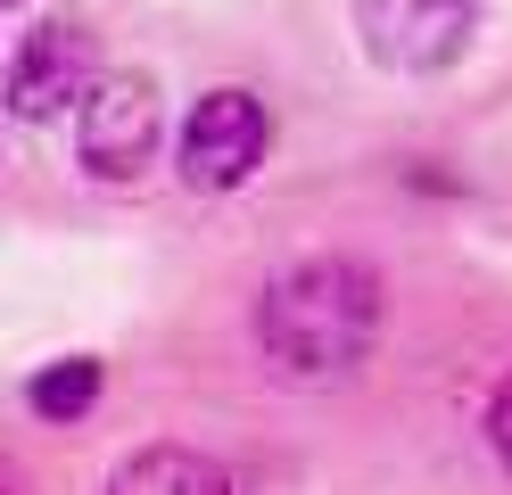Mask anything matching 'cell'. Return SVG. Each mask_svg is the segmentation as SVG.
I'll use <instances>...</instances> for the list:
<instances>
[{"label":"cell","instance_id":"1","mask_svg":"<svg viewBox=\"0 0 512 495\" xmlns=\"http://www.w3.org/2000/svg\"><path fill=\"white\" fill-rule=\"evenodd\" d=\"M256 355L273 380H339L380 330V273L356 256H306L256 289Z\"/></svg>","mask_w":512,"mask_h":495},{"label":"cell","instance_id":"2","mask_svg":"<svg viewBox=\"0 0 512 495\" xmlns=\"http://www.w3.org/2000/svg\"><path fill=\"white\" fill-rule=\"evenodd\" d=\"M157 141H166V108L149 75H100L75 99V157L91 182H141Z\"/></svg>","mask_w":512,"mask_h":495},{"label":"cell","instance_id":"3","mask_svg":"<svg viewBox=\"0 0 512 495\" xmlns=\"http://www.w3.org/2000/svg\"><path fill=\"white\" fill-rule=\"evenodd\" d=\"M273 149V116H265V99L240 91V83H223L207 91L199 108H190L182 124V190H199V198H223V190H240L256 165H265Z\"/></svg>","mask_w":512,"mask_h":495},{"label":"cell","instance_id":"4","mask_svg":"<svg viewBox=\"0 0 512 495\" xmlns=\"http://www.w3.org/2000/svg\"><path fill=\"white\" fill-rule=\"evenodd\" d=\"M356 33L389 75H446L479 33V0H356Z\"/></svg>","mask_w":512,"mask_h":495},{"label":"cell","instance_id":"5","mask_svg":"<svg viewBox=\"0 0 512 495\" xmlns=\"http://www.w3.org/2000/svg\"><path fill=\"white\" fill-rule=\"evenodd\" d=\"M91 83H100V42H91V25L50 17L34 33H17V50H9V116H25V124L67 116V99H83Z\"/></svg>","mask_w":512,"mask_h":495},{"label":"cell","instance_id":"6","mask_svg":"<svg viewBox=\"0 0 512 495\" xmlns=\"http://www.w3.org/2000/svg\"><path fill=\"white\" fill-rule=\"evenodd\" d=\"M108 495H232V471L199 446H141L133 462H116Z\"/></svg>","mask_w":512,"mask_h":495},{"label":"cell","instance_id":"7","mask_svg":"<svg viewBox=\"0 0 512 495\" xmlns=\"http://www.w3.org/2000/svg\"><path fill=\"white\" fill-rule=\"evenodd\" d=\"M91 405H100V363L91 355H67V363H42L34 380H25V413H42V421H83Z\"/></svg>","mask_w":512,"mask_h":495},{"label":"cell","instance_id":"8","mask_svg":"<svg viewBox=\"0 0 512 495\" xmlns=\"http://www.w3.org/2000/svg\"><path fill=\"white\" fill-rule=\"evenodd\" d=\"M488 446H496V462L512 471V372H504L496 396H488Z\"/></svg>","mask_w":512,"mask_h":495}]
</instances>
